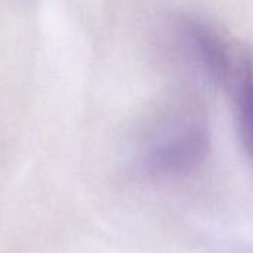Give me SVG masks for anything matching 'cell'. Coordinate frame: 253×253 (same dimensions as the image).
Instances as JSON below:
<instances>
[{
    "instance_id": "1",
    "label": "cell",
    "mask_w": 253,
    "mask_h": 253,
    "mask_svg": "<svg viewBox=\"0 0 253 253\" xmlns=\"http://www.w3.org/2000/svg\"><path fill=\"white\" fill-rule=\"evenodd\" d=\"M211 129L203 105L191 96L166 104L142 133L138 169L150 181L190 178L208 160Z\"/></svg>"
},
{
    "instance_id": "2",
    "label": "cell",
    "mask_w": 253,
    "mask_h": 253,
    "mask_svg": "<svg viewBox=\"0 0 253 253\" xmlns=\"http://www.w3.org/2000/svg\"><path fill=\"white\" fill-rule=\"evenodd\" d=\"M179 40L191 61H194L208 79L219 86L233 82L237 67L227 40L209 24L191 16H182L176 22Z\"/></svg>"
},
{
    "instance_id": "3",
    "label": "cell",
    "mask_w": 253,
    "mask_h": 253,
    "mask_svg": "<svg viewBox=\"0 0 253 253\" xmlns=\"http://www.w3.org/2000/svg\"><path fill=\"white\" fill-rule=\"evenodd\" d=\"M234 87L236 123L242 145L253 162V58L246 56L237 67Z\"/></svg>"
}]
</instances>
